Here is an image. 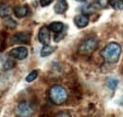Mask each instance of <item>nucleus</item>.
<instances>
[{
  "label": "nucleus",
  "instance_id": "nucleus-2",
  "mask_svg": "<svg viewBox=\"0 0 123 117\" xmlns=\"http://www.w3.org/2000/svg\"><path fill=\"white\" fill-rule=\"evenodd\" d=\"M68 94L64 88L60 85H54L49 90V98L56 105H61L67 100Z\"/></svg>",
  "mask_w": 123,
  "mask_h": 117
},
{
  "label": "nucleus",
  "instance_id": "nucleus-15",
  "mask_svg": "<svg viewBox=\"0 0 123 117\" xmlns=\"http://www.w3.org/2000/svg\"><path fill=\"white\" fill-rule=\"evenodd\" d=\"M110 5L117 11L123 10V0H110Z\"/></svg>",
  "mask_w": 123,
  "mask_h": 117
},
{
  "label": "nucleus",
  "instance_id": "nucleus-18",
  "mask_svg": "<svg viewBox=\"0 0 123 117\" xmlns=\"http://www.w3.org/2000/svg\"><path fill=\"white\" fill-rule=\"evenodd\" d=\"M5 24H6L7 27H9L11 29H14L16 27V22L13 21L12 18H7L6 21H5Z\"/></svg>",
  "mask_w": 123,
  "mask_h": 117
},
{
  "label": "nucleus",
  "instance_id": "nucleus-11",
  "mask_svg": "<svg viewBox=\"0 0 123 117\" xmlns=\"http://www.w3.org/2000/svg\"><path fill=\"white\" fill-rule=\"evenodd\" d=\"M55 49H56L55 46H52V45H49V44H44L43 48L41 49L40 54H41L42 57H47L50 54H52L55 51Z\"/></svg>",
  "mask_w": 123,
  "mask_h": 117
},
{
  "label": "nucleus",
  "instance_id": "nucleus-5",
  "mask_svg": "<svg viewBox=\"0 0 123 117\" xmlns=\"http://www.w3.org/2000/svg\"><path fill=\"white\" fill-rule=\"evenodd\" d=\"M28 54H29V51L24 46L13 48L10 52V56L12 58H16V59H24V58H26L28 57Z\"/></svg>",
  "mask_w": 123,
  "mask_h": 117
},
{
  "label": "nucleus",
  "instance_id": "nucleus-6",
  "mask_svg": "<svg viewBox=\"0 0 123 117\" xmlns=\"http://www.w3.org/2000/svg\"><path fill=\"white\" fill-rule=\"evenodd\" d=\"M31 40V34L29 32H19L12 38V44H28Z\"/></svg>",
  "mask_w": 123,
  "mask_h": 117
},
{
  "label": "nucleus",
  "instance_id": "nucleus-3",
  "mask_svg": "<svg viewBox=\"0 0 123 117\" xmlns=\"http://www.w3.org/2000/svg\"><path fill=\"white\" fill-rule=\"evenodd\" d=\"M98 40L96 38H88L84 40L79 47V53L81 55H89L98 47Z\"/></svg>",
  "mask_w": 123,
  "mask_h": 117
},
{
  "label": "nucleus",
  "instance_id": "nucleus-1",
  "mask_svg": "<svg viewBox=\"0 0 123 117\" xmlns=\"http://www.w3.org/2000/svg\"><path fill=\"white\" fill-rule=\"evenodd\" d=\"M121 54V46L117 43H110L100 52L101 57L109 63H116Z\"/></svg>",
  "mask_w": 123,
  "mask_h": 117
},
{
  "label": "nucleus",
  "instance_id": "nucleus-17",
  "mask_svg": "<svg viewBox=\"0 0 123 117\" xmlns=\"http://www.w3.org/2000/svg\"><path fill=\"white\" fill-rule=\"evenodd\" d=\"M37 76H38V72H37L36 70H34V71L31 72V73L27 76V77H26V81H27V82H31V81L35 80Z\"/></svg>",
  "mask_w": 123,
  "mask_h": 117
},
{
  "label": "nucleus",
  "instance_id": "nucleus-9",
  "mask_svg": "<svg viewBox=\"0 0 123 117\" xmlns=\"http://www.w3.org/2000/svg\"><path fill=\"white\" fill-rule=\"evenodd\" d=\"M67 8H68V5L66 0H57L56 5L54 7V11L58 14H62L66 12Z\"/></svg>",
  "mask_w": 123,
  "mask_h": 117
},
{
  "label": "nucleus",
  "instance_id": "nucleus-16",
  "mask_svg": "<svg viewBox=\"0 0 123 117\" xmlns=\"http://www.w3.org/2000/svg\"><path fill=\"white\" fill-rule=\"evenodd\" d=\"M106 84H107V87L110 90H115L117 86V84H118V80L117 78H109Z\"/></svg>",
  "mask_w": 123,
  "mask_h": 117
},
{
  "label": "nucleus",
  "instance_id": "nucleus-13",
  "mask_svg": "<svg viewBox=\"0 0 123 117\" xmlns=\"http://www.w3.org/2000/svg\"><path fill=\"white\" fill-rule=\"evenodd\" d=\"M98 9H100V7L98 6V4L96 2V3H91V4H88L86 6H84L82 8V11L85 12V13H93L96 10Z\"/></svg>",
  "mask_w": 123,
  "mask_h": 117
},
{
  "label": "nucleus",
  "instance_id": "nucleus-7",
  "mask_svg": "<svg viewBox=\"0 0 123 117\" xmlns=\"http://www.w3.org/2000/svg\"><path fill=\"white\" fill-rule=\"evenodd\" d=\"M38 39L40 41V43H42L43 44H48L50 42V33H49V29L47 27L44 26L42 27L39 33H38Z\"/></svg>",
  "mask_w": 123,
  "mask_h": 117
},
{
  "label": "nucleus",
  "instance_id": "nucleus-10",
  "mask_svg": "<svg viewBox=\"0 0 123 117\" xmlns=\"http://www.w3.org/2000/svg\"><path fill=\"white\" fill-rule=\"evenodd\" d=\"M14 14H15L16 17L18 18H23L25 16H27V14L29 13V8L27 6H18L16 7L13 11Z\"/></svg>",
  "mask_w": 123,
  "mask_h": 117
},
{
  "label": "nucleus",
  "instance_id": "nucleus-20",
  "mask_svg": "<svg viewBox=\"0 0 123 117\" xmlns=\"http://www.w3.org/2000/svg\"><path fill=\"white\" fill-rule=\"evenodd\" d=\"M53 0H40V4L41 6L43 7H46V6H48L50 3H52Z\"/></svg>",
  "mask_w": 123,
  "mask_h": 117
},
{
  "label": "nucleus",
  "instance_id": "nucleus-4",
  "mask_svg": "<svg viewBox=\"0 0 123 117\" xmlns=\"http://www.w3.org/2000/svg\"><path fill=\"white\" fill-rule=\"evenodd\" d=\"M33 112V108L29 102H20L16 108V113L19 116H31Z\"/></svg>",
  "mask_w": 123,
  "mask_h": 117
},
{
  "label": "nucleus",
  "instance_id": "nucleus-8",
  "mask_svg": "<svg viewBox=\"0 0 123 117\" xmlns=\"http://www.w3.org/2000/svg\"><path fill=\"white\" fill-rule=\"evenodd\" d=\"M74 23H75V25L77 26L78 28L82 29V28H85V27L88 25L89 19H88L87 15L80 14V15H77V16L74 18Z\"/></svg>",
  "mask_w": 123,
  "mask_h": 117
},
{
  "label": "nucleus",
  "instance_id": "nucleus-14",
  "mask_svg": "<svg viewBox=\"0 0 123 117\" xmlns=\"http://www.w3.org/2000/svg\"><path fill=\"white\" fill-rule=\"evenodd\" d=\"M12 12V9L7 5H1L0 6V17L5 18L8 17Z\"/></svg>",
  "mask_w": 123,
  "mask_h": 117
},
{
  "label": "nucleus",
  "instance_id": "nucleus-22",
  "mask_svg": "<svg viewBox=\"0 0 123 117\" xmlns=\"http://www.w3.org/2000/svg\"><path fill=\"white\" fill-rule=\"evenodd\" d=\"M76 1H78V2H85L86 0H76Z\"/></svg>",
  "mask_w": 123,
  "mask_h": 117
},
{
  "label": "nucleus",
  "instance_id": "nucleus-12",
  "mask_svg": "<svg viewBox=\"0 0 123 117\" xmlns=\"http://www.w3.org/2000/svg\"><path fill=\"white\" fill-rule=\"evenodd\" d=\"M63 28H64V26L61 22H53L49 25V29L51 31H53L54 33H61L63 30Z\"/></svg>",
  "mask_w": 123,
  "mask_h": 117
},
{
  "label": "nucleus",
  "instance_id": "nucleus-21",
  "mask_svg": "<svg viewBox=\"0 0 123 117\" xmlns=\"http://www.w3.org/2000/svg\"><path fill=\"white\" fill-rule=\"evenodd\" d=\"M56 116H70V114L67 113V112H62V113L56 114Z\"/></svg>",
  "mask_w": 123,
  "mask_h": 117
},
{
  "label": "nucleus",
  "instance_id": "nucleus-19",
  "mask_svg": "<svg viewBox=\"0 0 123 117\" xmlns=\"http://www.w3.org/2000/svg\"><path fill=\"white\" fill-rule=\"evenodd\" d=\"M108 2H109V0H97V3L98 4V6H99L100 8L105 7L108 4Z\"/></svg>",
  "mask_w": 123,
  "mask_h": 117
}]
</instances>
